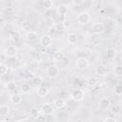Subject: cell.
I'll list each match as a JSON object with an SVG mask.
<instances>
[{
	"mask_svg": "<svg viewBox=\"0 0 122 122\" xmlns=\"http://www.w3.org/2000/svg\"><path fill=\"white\" fill-rule=\"evenodd\" d=\"M35 122H47V117L44 114H39L37 117H35Z\"/></svg>",
	"mask_w": 122,
	"mask_h": 122,
	"instance_id": "33",
	"label": "cell"
},
{
	"mask_svg": "<svg viewBox=\"0 0 122 122\" xmlns=\"http://www.w3.org/2000/svg\"><path fill=\"white\" fill-rule=\"evenodd\" d=\"M58 74H59V69H58V67H56L54 65H51V66L48 67V69H47V75H48V77L54 78Z\"/></svg>",
	"mask_w": 122,
	"mask_h": 122,
	"instance_id": "4",
	"label": "cell"
},
{
	"mask_svg": "<svg viewBox=\"0 0 122 122\" xmlns=\"http://www.w3.org/2000/svg\"><path fill=\"white\" fill-rule=\"evenodd\" d=\"M1 64H2V63H1V61H0V65H1Z\"/></svg>",
	"mask_w": 122,
	"mask_h": 122,
	"instance_id": "37",
	"label": "cell"
},
{
	"mask_svg": "<svg viewBox=\"0 0 122 122\" xmlns=\"http://www.w3.org/2000/svg\"><path fill=\"white\" fill-rule=\"evenodd\" d=\"M113 73L116 76H121L122 75V66L121 65H116L113 68Z\"/></svg>",
	"mask_w": 122,
	"mask_h": 122,
	"instance_id": "22",
	"label": "cell"
},
{
	"mask_svg": "<svg viewBox=\"0 0 122 122\" xmlns=\"http://www.w3.org/2000/svg\"><path fill=\"white\" fill-rule=\"evenodd\" d=\"M42 5H43V7L46 8V9H51V8L52 7V5H53V2L51 1V0H45V1L42 2Z\"/></svg>",
	"mask_w": 122,
	"mask_h": 122,
	"instance_id": "29",
	"label": "cell"
},
{
	"mask_svg": "<svg viewBox=\"0 0 122 122\" xmlns=\"http://www.w3.org/2000/svg\"><path fill=\"white\" fill-rule=\"evenodd\" d=\"M116 55V50L114 48H109L107 50V57L110 58V59H112L114 58Z\"/></svg>",
	"mask_w": 122,
	"mask_h": 122,
	"instance_id": "19",
	"label": "cell"
},
{
	"mask_svg": "<svg viewBox=\"0 0 122 122\" xmlns=\"http://www.w3.org/2000/svg\"><path fill=\"white\" fill-rule=\"evenodd\" d=\"M76 68L79 70H85L89 67V60L86 57H79L76 60Z\"/></svg>",
	"mask_w": 122,
	"mask_h": 122,
	"instance_id": "3",
	"label": "cell"
},
{
	"mask_svg": "<svg viewBox=\"0 0 122 122\" xmlns=\"http://www.w3.org/2000/svg\"><path fill=\"white\" fill-rule=\"evenodd\" d=\"M111 112L114 114H119L121 112V106L120 105H113V106H111Z\"/></svg>",
	"mask_w": 122,
	"mask_h": 122,
	"instance_id": "20",
	"label": "cell"
},
{
	"mask_svg": "<svg viewBox=\"0 0 122 122\" xmlns=\"http://www.w3.org/2000/svg\"><path fill=\"white\" fill-rule=\"evenodd\" d=\"M40 44H41V46H43L45 48L50 47L52 44V38H51V36L49 35V34H44L40 38Z\"/></svg>",
	"mask_w": 122,
	"mask_h": 122,
	"instance_id": "5",
	"label": "cell"
},
{
	"mask_svg": "<svg viewBox=\"0 0 122 122\" xmlns=\"http://www.w3.org/2000/svg\"><path fill=\"white\" fill-rule=\"evenodd\" d=\"M10 38L12 40V41H17L18 39H19V33L17 32V31H11L10 33Z\"/></svg>",
	"mask_w": 122,
	"mask_h": 122,
	"instance_id": "28",
	"label": "cell"
},
{
	"mask_svg": "<svg viewBox=\"0 0 122 122\" xmlns=\"http://www.w3.org/2000/svg\"><path fill=\"white\" fill-rule=\"evenodd\" d=\"M111 107V101L108 98H102L99 101V108L101 110H108Z\"/></svg>",
	"mask_w": 122,
	"mask_h": 122,
	"instance_id": "12",
	"label": "cell"
},
{
	"mask_svg": "<svg viewBox=\"0 0 122 122\" xmlns=\"http://www.w3.org/2000/svg\"><path fill=\"white\" fill-rule=\"evenodd\" d=\"M20 89H21L22 93H29V92H30V86L29 84H27V83L22 84Z\"/></svg>",
	"mask_w": 122,
	"mask_h": 122,
	"instance_id": "23",
	"label": "cell"
},
{
	"mask_svg": "<svg viewBox=\"0 0 122 122\" xmlns=\"http://www.w3.org/2000/svg\"><path fill=\"white\" fill-rule=\"evenodd\" d=\"M76 19L80 25H86L87 23H89L91 21V14L87 11H82V12L78 13Z\"/></svg>",
	"mask_w": 122,
	"mask_h": 122,
	"instance_id": "1",
	"label": "cell"
},
{
	"mask_svg": "<svg viewBox=\"0 0 122 122\" xmlns=\"http://www.w3.org/2000/svg\"><path fill=\"white\" fill-rule=\"evenodd\" d=\"M87 84H88L89 86H95V85L98 84V80H97L96 77L92 76V77H89V78L87 79Z\"/></svg>",
	"mask_w": 122,
	"mask_h": 122,
	"instance_id": "21",
	"label": "cell"
},
{
	"mask_svg": "<svg viewBox=\"0 0 122 122\" xmlns=\"http://www.w3.org/2000/svg\"><path fill=\"white\" fill-rule=\"evenodd\" d=\"M67 41L69 42V44H71V45H74V44H76V42L78 41V36H77V34H75V33H69L68 35H67Z\"/></svg>",
	"mask_w": 122,
	"mask_h": 122,
	"instance_id": "14",
	"label": "cell"
},
{
	"mask_svg": "<svg viewBox=\"0 0 122 122\" xmlns=\"http://www.w3.org/2000/svg\"><path fill=\"white\" fill-rule=\"evenodd\" d=\"M16 86H17L16 82H14V81H10V82H8V84H7V89H8L10 92H13V91H15Z\"/></svg>",
	"mask_w": 122,
	"mask_h": 122,
	"instance_id": "25",
	"label": "cell"
},
{
	"mask_svg": "<svg viewBox=\"0 0 122 122\" xmlns=\"http://www.w3.org/2000/svg\"><path fill=\"white\" fill-rule=\"evenodd\" d=\"M104 122H116V120L113 118V117H106L105 119H104Z\"/></svg>",
	"mask_w": 122,
	"mask_h": 122,
	"instance_id": "36",
	"label": "cell"
},
{
	"mask_svg": "<svg viewBox=\"0 0 122 122\" xmlns=\"http://www.w3.org/2000/svg\"><path fill=\"white\" fill-rule=\"evenodd\" d=\"M62 24H63V27H64L65 30H68L71 27V21L70 20H64L62 22Z\"/></svg>",
	"mask_w": 122,
	"mask_h": 122,
	"instance_id": "35",
	"label": "cell"
},
{
	"mask_svg": "<svg viewBox=\"0 0 122 122\" xmlns=\"http://www.w3.org/2000/svg\"><path fill=\"white\" fill-rule=\"evenodd\" d=\"M40 114V112H39V110L37 109V108H31L30 109V115L31 116H33V117H37L38 115Z\"/></svg>",
	"mask_w": 122,
	"mask_h": 122,
	"instance_id": "32",
	"label": "cell"
},
{
	"mask_svg": "<svg viewBox=\"0 0 122 122\" xmlns=\"http://www.w3.org/2000/svg\"><path fill=\"white\" fill-rule=\"evenodd\" d=\"M108 72H109V70H108L107 66H105L103 64H100L95 68V73L99 76H105L108 74Z\"/></svg>",
	"mask_w": 122,
	"mask_h": 122,
	"instance_id": "9",
	"label": "cell"
},
{
	"mask_svg": "<svg viewBox=\"0 0 122 122\" xmlns=\"http://www.w3.org/2000/svg\"><path fill=\"white\" fill-rule=\"evenodd\" d=\"M55 22H54V20L51 18V17H49V18H47L46 19V26L47 27H49V28H52V27H54L55 26Z\"/></svg>",
	"mask_w": 122,
	"mask_h": 122,
	"instance_id": "26",
	"label": "cell"
},
{
	"mask_svg": "<svg viewBox=\"0 0 122 122\" xmlns=\"http://www.w3.org/2000/svg\"><path fill=\"white\" fill-rule=\"evenodd\" d=\"M9 71V68L7 65L5 64H1L0 65V75H5Z\"/></svg>",
	"mask_w": 122,
	"mask_h": 122,
	"instance_id": "27",
	"label": "cell"
},
{
	"mask_svg": "<svg viewBox=\"0 0 122 122\" xmlns=\"http://www.w3.org/2000/svg\"><path fill=\"white\" fill-rule=\"evenodd\" d=\"M22 29L24 30H26V31H30V29H31V25H30V22H24V23H22Z\"/></svg>",
	"mask_w": 122,
	"mask_h": 122,
	"instance_id": "30",
	"label": "cell"
},
{
	"mask_svg": "<svg viewBox=\"0 0 122 122\" xmlns=\"http://www.w3.org/2000/svg\"><path fill=\"white\" fill-rule=\"evenodd\" d=\"M26 37H27V39H28L29 41H34V40H36V38H37V33H36L35 31L30 30V31H28V32H27Z\"/></svg>",
	"mask_w": 122,
	"mask_h": 122,
	"instance_id": "18",
	"label": "cell"
},
{
	"mask_svg": "<svg viewBox=\"0 0 122 122\" xmlns=\"http://www.w3.org/2000/svg\"><path fill=\"white\" fill-rule=\"evenodd\" d=\"M71 99L74 100L75 102H79V101H82L84 99V96H85V92L83 90L81 89H74L72 92H71Z\"/></svg>",
	"mask_w": 122,
	"mask_h": 122,
	"instance_id": "2",
	"label": "cell"
},
{
	"mask_svg": "<svg viewBox=\"0 0 122 122\" xmlns=\"http://www.w3.org/2000/svg\"><path fill=\"white\" fill-rule=\"evenodd\" d=\"M10 101L14 105H18L22 102V97L19 93H12L10 96Z\"/></svg>",
	"mask_w": 122,
	"mask_h": 122,
	"instance_id": "11",
	"label": "cell"
},
{
	"mask_svg": "<svg viewBox=\"0 0 122 122\" xmlns=\"http://www.w3.org/2000/svg\"><path fill=\"white\" fill-rule=\"evenodd\" d=\"M56 10H57V13H58L59 15L65 16V15H67L68 12H69V7H68L67 5H65V4H61V5H59V6L57 7Z\"/></svg>",
	"mask_w": 122,
	"mask_h": 122,
	"instance_id": "10",
	"label": "cell"
},
{
	"mask_svg": "<svg viewBox=\"0 0 122 122\" xmlns=\"http://www.w3.org/2000/svg\"><path fill=\"white\" fill-rule=\"evenodd\" d=\"M52 59L55 62H61L64 59V52L61 51H56L52 54Z\"/></svg>",
	"mask_w": 122,
	"mask_h": 122,
	"instance_id": "13",
	"label": "cell"
},
{
	"mask_svg": "<svg viewBox=\"0 0 122 122\" xmlns=\"http://www.w3.org/2000/svg\"><path fill=\"white\" fill-rule=\"evenodd\" d=\"M54 28H55V30L58 31V32H61V31H64V27H63V24H62V22L61 23H56L55 24V26H54Z\"/></svg>",
	"mask_w": 122,
	"mask_h": 122,
	"instance_id": "34",
	"label": "cell"
},
{
	"mask_svg": "<svg viewBox=\"0 0 122 122\" xmlns=\"http://www.w3.org/2000/svg\"><path fill=\"white\" fill-rule=\"evenodd\" d=\"M42 82H43V79H42L41 76H34L33 79H32V84L34 86H39L40 87Z\"/></svg>",
	"mask_w": 122,
	"mask_h": 122,
	"instance_id": "24",
	"label": "cell"
},
{
	"mask_svg": "<svg viewBox=\"0 0 122 122\" xmlns=\"http://www.w3.org/2000/svg\"><path fill=\"white\" fill-rule=\"evenodd\" d=\"M104 30H105V26L103 23H94L92 26V31L94 34H100L104 32Z\"/></svg>",
	"mask_w": 122,
	"mask_h": 122,
	"instance_id": "6",
	"label": "cell"
},
{
	"mask_svg": "<svg viewBox=\"0 0 122 122\" xmlns=\"http://www.w3.org/2000/svg\"><path fill=\"white\" fill-rule=\"evenodd\" d=\"M0 122H1V119H0Z\"/></svg>",
	"mask_w": 122,
	"mask_h": 122,
	"instance_id": "38",
	"label": "cell"
},
{
	"mask_svg": "<svg viewBox=\"0 0 122 122\" xmlns=\"http://www.w3.org/2000/svg\"><path fill=\"white\" fill-rule=\"evenodd\" d=\"M114 92H115L116 95H121L122 94V85L117 84L114 87Z\"/></svg>",
	"mask_w": 122,
	"mask_h": 122,
	"instance_id": "31",
	"label": "cell"
},
{
	"mask_svg": "<svg viewBox=\"0 0 122 122\" xmlns=\"http://www.w3.org/2000/svg\"><path fill=\"white\" fill-rule=\"evenodd\" d=\"M10 112V108L7 105H0V116H7Z\"/></svg>",
	"mask_w": 122,
	"mask_h": 122,
	"instance_id": "16",
	"label": "cell"
},
{
	"mask_svg": "<svg viewBox=\"0 0 122 122\" xmlns=\"http://www.w3.org/2000/svg\"><path fill=\"white\" fill-rule=\"evenodd\" d=\"M4 53H5V55H6L7 57H9V58H13V57H15L16 54H17V50H16L15 47L10 46V47H8V48L5 49Z\"/></svg>",
	"mask_w": 122,
	"mask_h": 122,
	"instance_id": "8",
	"label": "cell"
},
{
	"mask_svg": "<svg viewBox=\"0 0 122 122\" xmlns=\"http://www.w3.org/2000/svg\"><path fill=\"white\" fill-rule=\"evenodd\" d=\"M41 112L44 115H50L53 113V106L51 103H44L41 107Z\"/></svg>",
	"mask_w": 122,
	"mask_h": 122,
	"instance_id": "7",
	"label": "cell"
},
{
	"mask_svg": "<svg viewBox=\"0 0 122 122\" xmlns=\"http://www.w3.org/2000/svg\"><path fill=\"white\" fill-rule=\"evenodd\" d=\"M53 104H54V107H55V108L61 109V108H63V107L65 106V101H64V99H63L62 97H61V98H56V99L54 100Z\"/></svg>",
	"mask_w": 122,
	"mask_h": 122,
	"instance_id": "17",
	"label": "cell"
},
{
	"mask_svg": "<svg viewBox=\"0 0 122 122\" xmlns=\"http://www.w3.org/2000/svg\"><path fill=\"white\" fill-rule=\"evenodd\" d=\"M48 93H49V89L45 86H40L37 89V94L40 97H46L48 95Z\"/></svg>",
	"mask_w": 122,
	"mask_h": 122,
	"instance_id": "15",
	"label": "cell"
}]
</instances>
